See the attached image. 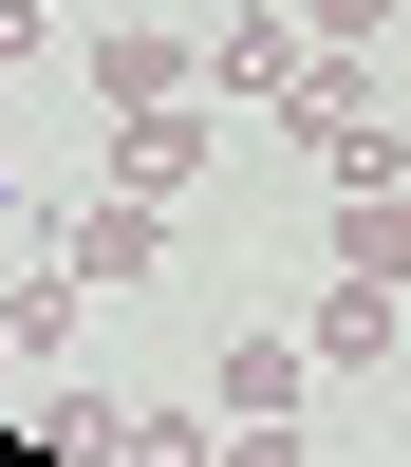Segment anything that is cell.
Returning <instances> with one entry per match:
<instances>
[{"mask_svg": "<svg viewBox=\"0 0 411 467\" xmlns=\"http://www.w3.org/2000/svg\"><path fill=\"white\" fill-rule=\"evenodd\" d=\"M281 131L318 150L336 187H393V112H374V75H355V57H318V75H299V94H281Z\"/></svg>", "mask_w": 411, "mask_h": 467, "instance_id": "cell-1", "label": "cell"}, {"mask_svg": "<svg viewBox=\"0 0 411 467\" xmlns=\"http://www.w3.org/2000/svg\"><path fill=\"white\" fill-rule=\"evenodd\" d=\"M57 262L75 281H149V262H169V206H149V187H94V206L57 224Z\"/></svg>", "mask_w": 411, "mask_h": 467, "instance_id": "cell-2", "label": "cell"}, {"mask_svg": "<svg viewBox=\"0 0 411 467\" xmlns=\"http://www.w3.org/2000/svg\"><path fill=\"white\" fill-rule=\"evenodd\" d=\"M299 75H318V19H299V0H262V19L206 37V94H299Z\"/></svg>", "mask_w": 411, "mask_h": 467, "instance_id": "cell-3", "label": "cell"}, {"mask_svg": "<svg viewBox=\"0 0 411 467\" xmlns=\"http://www.w3.org/2000/svg\"><path fill=\"white\" fill-rule=\"evenodd\" d=\"M94 94H112V112H187V94H206V57H187L169 19H131V37H94Z\"/></svg>", "mask_w": 411, "mask_h": 467, "instance_id": "cell-4", "label": "cell"}, {"mask_svg": "<svg viewBox=\"0 0 411 467\" xmlns=\"http://www.w3.org/2000/svg\"><path fill=\"white\" fill-rule=\"evenodd\" d=\"M299 337H318L336 374H374V356H393V281H355V262H336V281H318V318H299Z\"/></svg>", "mask_w": 411, "mask_h": 467, "instance_id": "cell-5", "label": "cell"}, {"mask_svg": "<svg viewBox=\"0 0 411 467\" xmlns=\"http://www.w3.org/2000/svg\"><path fill=\"white\" fill-rule=\"evenodd\" d=\"M37 449H75V467H131V411H112L94 374H37Z\"/></svg>", "mask_w": 411, "mask_h": 467, "instance_id": "cell-6", "label": "cell"}, {"mask_svg": "<svg viewBox=\"0 0 411 467\" xmlns=\"http://www.w3.org/2000/svg\"><path fill=\"white\" fill-rule=\"evenodd\" d=\"M187 169H206L187 112H131V131H112V187H149V206H187Z\"/></svg>", "mask_w": 411, "mask_h": 467, "instance_id": "cell-7", "label": "cell"}, {"mask_svg": "<svg viewBox=\"0 0 411 467\" xmlns=\"http://www.w3.org/2000/svg\"><path fill=\"white\" fill-rule=\"evenodd\" d=\"M75 299H94V281H19V299H0V374H57L75 356Z\"/></svg>", "mask_w": 411, "mask_h": 467, "instance_id": "cell-8", "label": "cell"}, {"mask_svg": "<svg viewBox=\"0 0 411 467\" xmlns=\"http://www.w3.org/2000/svg\"><path fill=\"white\" fill-rule=\"evenodd\" d=\"M299 374H318V337H243L224 356V411H299Z\"/></svg>", "mask_w": 411, "mask_h": 467, "instance_id": "cell-9", "label": "cell"}, {"mask_svg": "<svg viewBox=\"0 0 411 467\" xmlns=\"http://www.w3.org/2000/svg\"><path fill=\"white\" fill-rule=\"evenodd\" d=\"M336 262H355V281H411V187H355V224H336Z\"/></svg>", "mask_w": 411, "mask_h": 467, "instance_id": "cell-10", "label": "cell"}, {"mask_svg": "<svg viewBox=\"0 0 411 467\" xmlns=\"http://www.w3.org/2000/svg\"><path fill=\"white\" fill-rule=\"evenodd\" d=\"M206 467H299V431H281V411H224V449Z\"/></svg>", "mask_w": 411, "mask_h": 467, "instance_id": "cell-11", "label": "cell"}, {"mask_svg": "<svg viewBox=\"0 0 411 467\" xmlns=\"http://www.w3.org/2000/svg\"><path fill=\"white\" fill-rule=\"evenodd\" d=\"M299 19H318V57H374V19H393V0H299Z\"/></svg>", "mask_w": 411, "mask_h": 467, "instance_id": "cell-12", "label": "cell"}, {"mask_svg": "<svg viewBox=\"0 0 411 467\" xmlns=\"http://www.w3.org/2000/svg\"><path fill=\"white\" fill-rule=\"evenodd\" d=\"M131 467H206V431L187 411H131Z\"/></svg>", "mask_w": 411, "mask_h": 467, "instance_id": "cell-13", "label": "cell"}, {"mask_svg": "<svg viewBox=\"0 0 411 467\" xmlns=\"http://www.w3.org/2000/svg\"><path fill=\"white\" fill-rule=\"evenodd\" d=\"M57 57V19H37V0H0V75H37Z\"/></svg>", "mask_w": 411, "mask_h": 467, "instance_id": "cell-14", "label": "cell"}, {"mask_svg": "<svg viewBox=\"0 0 411 467\" xmlns=\"http://www.w3.org/2000/svg\"><path fill=\"white\" fill-rule=\"evenodd\" d=\"M0 169H19V150H0Z\"/></svg>", "mask_w": 411, "mask_h": 467, "instance_id": "cell-15", "label": "cell"}]
</instances>
